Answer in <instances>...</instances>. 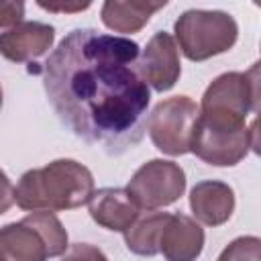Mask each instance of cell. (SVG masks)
Returning <instances> with one entry per match:
<instances>
[{
    "label": "cell",
    "instance_id": "obj_1",
    "mask_svg": "<svg viewBox=\"0 0 261 261\" xmlns=\"http://www.w3.org/2000/svg\"><path fill=\"white\" fill-rule=\"evenodd\" d=\"M141 47L96 29L69 31L43 67V86L59 120L106 153L133 149L147 130L149 84Z\"/></svg>",
    "mask_w": 261,
    "mask_h": 261
},
{
    "label": "cell",
    "instance_id": "obj_2",
    "mask_svg": "<svg viewBox=\"0 0 261 261\" xmlns=\"http://www.w3.org/2000/svg\"><path fill=\"white\" fill-rule=\"evenodd\" d=\"M92 194L94 175L86 165L75 159H55L20 175L14 188V202L29 212H57L88 204Z\"/></svg>",
    "mask_w": 261,
    "mask_h": 261
},
{
    "label": "cell",
    "instance_id": "obj_3",
    "mask_svg": "<svg viewBox=\"0 0 261 261\" xmlns=\"http://www.w3.org/2000/svg\"><path fill=\"white\" fill-rule=\"evenodd\" d=\"M190 151L208 165H237L249 151H257V120L247 126V118L222 110L198 108Z\"/></svg>",
    "mask_w": 261,
    "mask_h": 261
},
{
    "label": "cell",
    "instance_id": "obj_4",
    "mask_svg": "<svg viewBox=\"0 0 261 261\" xmlns=\"http://www.w3.org/2000/svg\"><path fill=\"white\" fill-rule=\"evenodd\" d=\"M181 53L190 61H206L226 53L239 37L237 20L222 10H186L173 24Z\"/></svg>",
    "mask_w": 261,
    "mask_h": 261
},
{
    "label": "cell",
    "instance_id": "obj_5",
    "mask_svg": "<svg viewBox=\"0 0 261 261\" xmlns=\"http://www.w3.org/2000/svg\"><path fill=\"white\" fill-rule=\"evenodd\" d=\"M196 116L198 104L190 96H171L161 100L147 118V130L153 145L161 153L173 157L188 153Z\"/></svg>",
    "mask_w": 261,
    "mask_h": 261
},
{
    "label": "cell",
    "instance_id": "obj_6",
    "mask_svg": "<svg viewBox=\"0 0 261 261\" xmlns=\"http://www.w3.org/2000/svg\"><path fill=\"white\" fill-rule=\"evenodd\" d=\"M141 210H157L173 204L186 190V173L175 161L151 159L143 163L124 188Z\"/></svg>",
    "mask_w": 261,
    "mask_h": 261
},
{
    "label": "cell",
    "instance_id": "obj_7",
    "mask_svg": "<svg viewBox=\"0 0 261 261\" xmlns=\"http://www.w3.org/2000/svg\"><path fill=\"white\" fill-rule=\"evenodd\" d=\"M259 63L249 71H226L204 92L200 110H222L247 118L259 110Z\"/></svg>",
    "mask_w": 261,
    "mask_h": 261
},
{
    "label": "cell",
    "instance_id": "obj_8",
    "mask_svg": "<svg viewBox=\"0 0 261 261\" xmlns=\"http://www.w3.org/2000/svg\"><path fill=\"white\" fill-rule=\"evenodd\" d=\"M141 73L145 82L157 90V92H167L175 86L181 73L179 65V53L173 37L165 31L155 33L147 47L143 49V55L139 57Z\"/></svg>",
    "mask_w": 261,
    "mask_h": 261
},
{
    "label": "cell",
    "instance_id": "obj_9",
    "mask_svg": "<svg viewBox=\"0 0 261 261\" xmlns=\"http://www.w3.org/2000/svg\"><path fill=\"white\" fill-rule=\"evenodd\" d=\"M55 39V29L45 22H18L16 27L0 33V55L8 61L24 63L45 55Z\"/></svg>",
    "mask_w": 261,
    "mask_h": 261
},
{
    "label": "cell",
    "instance_id": "obj_10",
    "mask_svg": "<svg viewBox=\"0 0 261 261\" xmlns=\"http://www.w3.org/2000/svg\"><path fill=\"white\" fill-rule=\"evenodd\" d=\"M202 249V226L186 214H169L159 239V253L165 257V261H196Z\"/></svg>",
    "mask_w": 261,
    "mask_h": 261
},
{
    "label": "cell",
    "instance_id": "obj_11",
    "mask_svg": "<svg viewBox=\"0 0 261 261\" xmlns=\"http://www.w3.org/2000/svg\"><path fill=\"white\" fill-rule=\"evenodd\" d=\"M90 216L106 230L124 232L141 214V208L122 188H102L88 200Z\"/></svg>",
    "mask_w": 261,
    "mask_h": 261
},
{
    "label": "cell",
    "instance_id": "obj_12",
    "mask_svg": "<svg viewBox=\"0 0 261 261\" xmlns=\"http://www.w3.org/2000/svg\"><path fill=\"white\" fill-rule=\"evenodd\" d=\"M190 208L198 222L206 226H220L234 212V192L224 181L204 179L192 188Z\"/></svg>",
    "mask_w": 261,
    "mask_h": 261
},
{
    "label": "cell",
    "instance_id": "obj_13",
    "mask_svg": "<svg viewBox=\"0 0 261 261\" xmlns=\"http://www.w3.org/2000/svg\"><path fill=\"white\" fill-rule=\"evenodd\" d=\"M49 251L41 234L22 218L0 228V261H47Z\"/></svg>",
    "mask_w": 261,
    "mask_h": 261
},
{
    "label": "cell",
    "instance_id": "obj_14",
    "mask_svg": "<svg viewBox=\"0 0 261 261\" xmlns=\"http://www.w3.org/2000/svg\"><path fill=\"white\" fill-rule=\"evenodd\" d=\"M167 2H120V0H108L102 4V10H100V16H102V22L114 31V33H139L147 22L149 18L159 10L163 8Z\"/></svg>",
    "mask_w": 261,
    "mask_h": 261
},
{
    "label": "cell",
    "instance_id": "obj_15",
    "mask_svg": "<svg viewBox=\"0 0 261 261\" xmlns=\"http://www.w3.org/2000/svg\"><path fill=\"white\" fill-rule=\"evenodd\" d=\"M169 218V212H147L145 216H139L126 230H124V243L126 249L141 257H153L159 253V239L161 230Z\"/></svg>",
    "mask_w": 261,
    "mask_h": 261
},
{
    "label": "cell",
    "instance_id": "obj_16",
    "mask_svg": "<svg viewBox=\"0 0 261 261\" xmlns=\"http://www.w3.org/2000/svg\"><path fill=\"white\" fill-rule=\"evenodd\" d=\"M24 220L41 234V239L47 245L49 257H59L67 249V230L63 228L61 220L55 216V212L47 210H37L24 216Z\"/></svg>",
    "mask_w": 261,
    "mask_h": 261
},
{
    "label": "cell",
    "instance_id": "obj_17",
    "mask_svg": "<svg viewBox=\"0 0 261 261\" xmlns=\"http://www.w3.org/2000/svg\"><path fill=\"white\" fill-rule=\"evenodd\" d=\"M216 261H261V241L259 237H239L230 241Z\"/></svg>",
    "mask_w": 261,
    "mask_h": 261
},
{
    "label": "cell",
    "instance_id": "obj_18",
    "mask_svg": "<svg viewBox=\"0 0 261 261\" xmlns=\"http://www.w3.org/2000/svg\"><path fill=\"white\" fill-rule=\"evenodd\" d=\"M61 261H108V257L96 245L75 243V245H71L65 251V255L61 257Z\"/></svg>",
    "mask_w": 261,
    "mask_h": 261
},
{
    "label": "cell",
    "instance_id": "obj_19",
    "mask_svg": "<svg viewBox=\"0 0 261 261\" xmlns=\"http://www.w3.org/2000/svg\"><path fill=\"white\" fill-rule=\"evenodd\" d=\"M22 16H24L22 2H0V29L16 27L18 22H22Z\"/></svg>",
    "mask_w": 261,
    "mask_h": 261
},
{
    "label": "cell",
    "instance_id": "obj_20",
    "mask_svg": "<svg viewBox=\"0 0 261 261\" xmlns=\"http://www.w3.org/2000/svg\"><path fill=\"white\" fill-rule=\"evenodd\" d=\"M37 4L49 12H80V10L90 8L88 0L86 2H45V0H39Z\"/></svg>",
    "mask_w": 261,
    "mask_h": 261
},
{
    "label": "cell",
    "instance_id": "obj_21",
    "mask_svg": "<svg viewBox=\"0 0 261 261\" xmlns=\"http://www.w3.org/2000/svg\"><path fill=\"white\" fill-rule=\"evenodd\" d=\"M14 202V188L8 179V175L0 169V216L12 206Z\"/></svg>",
    "mask_w": 261,
    "mask_h": 261
},
{
    "label": "cell",
    "instance_id": "obj_22",
    "mask_svg": "<svg viewBox=\"0 0 261 261\" xmlns=\"http://www.w3.org/2000/svg\"><path fill=\"white\" fill-rule=\"evenodd\" d=\"M0 108H2V86H0Z\"/></svg>",
    "mask_w": 261,
    "mask_h": 261
}]
</instances>
